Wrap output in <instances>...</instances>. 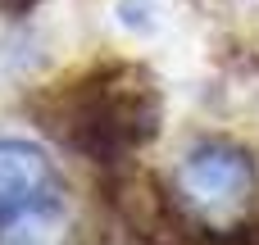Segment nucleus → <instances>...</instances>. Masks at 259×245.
<instances>
[{
  "instance_id": "obj_2",
  "label": "nucleus",
  "mask_w": 259,
  "mask_h": 245,
  "mask_svg": "<svg viewBox=\"0 0 259 245\" xmlns=\"http://www.w3.org/2000/svg\"><path fill=\"white\" fill-rule=\"evenodd\" d=\"M173 186L182 195V209H191L205 223V218H219V214H237L250 200L255 168H250L246 150L223 145V141H205L178 164Z\"/></svg>"
},
{
  "instance_id": "obj_3",
  "label": "nucleus",
  "mask_w": 259,
  "mask_h": 245,
  "mask_svg": "<svg viewBox=\"0 0 259 245\" xmlns=\"http://www.w3.org/2000/svg\"><path fill=\"white\" fill-rule=\"evenodd\" d=\"M55 205V168L27 141H0V218L41 214Z\"/></svg>"
},
{
  "instance_id": "obj_1",
  "label": "nucleus",
  "mask_w": 259,
  "mask_h": 245,
  "mask_svg": "<svg viewBox=\"0 0 259 245\" xmlns=\"http://www.w3.org/2000/svg\"><path fill=\"white\" fill-rule=\"evenodd\" d=\"M159 105L150 86L137 77L123 82H87L82 91L64 95V123H55L59 141L77 145L91 159H114L132 145H141L155 132Z\"/></svg>"
}]
</instances>
